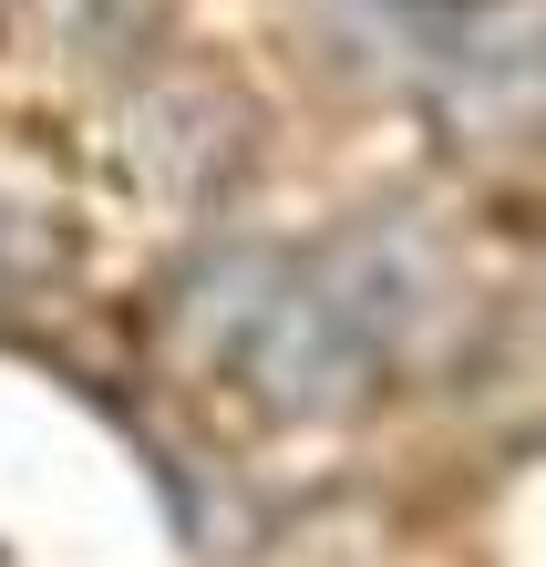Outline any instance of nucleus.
Returning <instances> with one entry per match:
<instances>
[{
  "instance_id": "f257e3e1",
  "label": "nucleus",
  "mask_w": 546,
  "mask_h": 567,
  "mask_svg": "<svg viewBox=\"0 0 546 567\" xmlns=\"http://www.w3.org/2000/svg\"><path fill=\"white\" fill-rule=\"evenodd\" d=\"M227 289L237 299L207 310L217 372L289 423H340L382 403L392 372H413L454 320V258L413 217H361L330 248L248 258Z\"/></svg>"
},
{
  "instance_id": "f03ea898",
  "label": "nucleus",
  "mask_w": 546,
  "mask_h": 567,
  "mask_svg": "<svg viewBox=\"0 0 546 567\" xmlns=\"http://www.w3.org/2000/svg\"><path fill=\"white\" fill-rule=\"evenodd\" d=\"M371 31L454 145H546V0H371Z\"/></svg>"
},
{
  "instance_id": "7ed1b4c3",
  "label": "nucleus",
  "mask_w": 546,
  "mask_h": 567,
  "mask_svg": "<svg viewBox=\"0 0 546 567\" xmlns=\"http://www.w3.org/2000/svg\"><path fill=\"white\" fill-rule=\"evenodd\" d=\"M42 279H52V227L0 186V299H31Z\"/></svg>"
}]
</instances>
